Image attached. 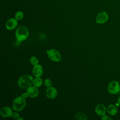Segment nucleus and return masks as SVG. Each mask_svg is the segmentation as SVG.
<instances>
[{
	"mask_svg": "<svg viewBox=\"0 0 120 120\" xmlns=\"http://www.w3.org/2000/svg\"><path fill=\"white\" fill-rule=\"evenodd\" d=\"M15 35L17 40L22 42L27 38L29 36V30L26 27L20 26L16 30Z\"/></svg>",
	"mask_w": 120,
	"mask_h": 120,
	"instance_id": "2",
	"label": "nucleus"
},
{
	"mask_svg": "<svg viewBox=\"0 0 120 120\" xmlns=\"http://www.w3.org/2000/svg\"><path fill=\"white\" fill-rule=\"evenodd\" d=\"M107 111L111 115H115L118 112L117 107L114 105H109L107 108Z\"/></svg>",
	"mask_w": 120,
	"mask_h": 120,
	"instance_id": "13",
	"label": "nucleus"
},
{
	"mask_svg": "<svg viewBox=\"0 0 120 120\" xmlns=\"http://www.w3.org/2000/svg\"><path fill=\"white\" fill-rule=\"evenodd\" d=\"M42 83H43L42 80L40 77H36L35 79L33 80V84L34 86L37 88L41 86V85L42 84Z\"/></svg>",
	"mask_w": 120,
	"mask_h": 120,
	"instance_id": "15",
	"label": "nucleus"
},
{
	"mask_svg": "<svg viewBox=\"0 0 120 120\" xmlns=\"http://www.w3.org/2000/svg\"><path fill=\"white\" fill-rule=\"evenodd\" d=\"M107 111V108L103 104H98L95 107V112L99 116H103L105 114Z\"/></svg>",
	"mask_w": 120,
	"mask_h": 120,
	"instance_id": "8",
	"label": "nucleus"
},
{
	"mask_svg": "<svg viewBox=\"0 0 120 120\" xmlns=\"http://www.w3.org/2000/svg\"><path fill=\"white\" fill-rule=\"evenodd\" d=\"M17 20L15 18H12L7 21L6 23V27L9 30H13L17 26Z\"/></svg>",
	"mask_w": 120,
	"mask_h": 120,
	"instance_id": "7",
	"label": "nucleus"
},
{
	"mask_svg": "<svg viewBox=\"0 0 120 120\" xmlns=\"http://www.w3.org/2000/svg\"><path fill=\"white\" fill-rule=\"evenodd\" d=\"M57 90L53 87H48L46 90V96L50 99L54 98L57 95Z\"/></svg>",
	"mask_w": 120,
	"mask_h": 120,
	"instance_id": "9",
	"label": "nucleus"
},
{
	"mask_svg": "<svg viewBox=\"0 0 120 120\" xmlns=\"http://www.w3.org/2000/svg\"><path fill=\"white\" fill-rule=\"evenodd\" d=\"M12 110L10 107L8 106H4L0 110V115L4 118L9 117L11 116L12 113Z\"/></svg>",
	"mask_w": 120,
	"mask_h": 120,
	"instance_id": "10",
	"label": "nucleus"
},
{
	"mask_svg": "<svg viewBox=\"0 0 120 120\" xmlns=\"http://www.w3.org/2000/svg\"><path fill=\"white\" fill-rule=\"evenodd\" d=\"M46 53L48 54V57L53 61L59 62L61 60V55L60 53L55 49L47 50Z\"/></svg>",
	"mask_w": 120,
	"mask_h": 120,
	"instance_id": "5",
	"label": "nucleus"
},
{
	"mask_svg": "<svg viewBox=\"0 0 120 120\" xmlns=\"http://www.w3.org/2000/svg\"><path fill=\"white\" fill-rule=\"evenodd\" d=\"M30 62L31 64V65L35 66L38 64V60L36 56H32L30 59Z\"/></svg>",
	"mask_w": 120,
	"mask_h": 120,
	"instance_id": "17",
	"label": "nucleus"
},
{
	"mask_svg": "<svg viewBox=\"0 0 120 120\" xmlns=\"http://www.w3.org/2000/svg\"><path fill=\"white\" fill-rule=\"evenodd\" d=\"M33 77L28 75H24L21 76L18 79V85L22 89H28L33 84Z\"/></svg>",
	"mask_w": 120,
	"mask_h": 120,
	"instance_id": "1",
	"label": "nucleus"
},
{
	"mask_svg": "<svg viewBox=\"0 0 120 120\" xmlns=\"http://www.w3.org/2000/svg\"><path fill=\"white\" fill-rule=\"evenodd\" d=\"M26 105L25 99L22 96L16 98L13 102V108L15 111H20L23 110Z\"/></svg>",
	"mask_w": 120,
	"mask_h": 120,
	"instance_id": "3",
	"label": "nucleus"
},
{
	"mask_svg": "<svg viewBox=\"0 0 120 120\" xmlns=\"http://www.w3.org/2000/svg\"><path fill=\"white\" fill-rule=\"evenodd\" d=\"M16 120H23V119L22 118H20V117H19V118H17Z\"/></svg>",
	"mask_w": 120,
	"mask_h": 120,
	"instance_id": "23",
	"label": "nucleus"
},
{
	"mask_svg": "<svg viewBox=\"0 0 120 120\" xmlns=\"http://www.w3.org/2000/svg\"><path fill=\"white\" fill-rule=\"evenodd\" d=\"M108 19V15L105 12L99 13L96 18V21L98 23L103 24L105 23Z\"/></svg>",
	"mask_w": 120,
	"mask_h": 120,
	"instance_id": "6",
	"label": "nucleus"
},
{
	"mask_svg": "<svg viewBox=\"0 0 120 120\" xmlns=\"http://www.w3.org/2000/svg\"><path fill=\"white\" fill-rule=\"evenodd\" d=\"M43 73V69L42 67L40 65L34 66L32 70V74L36 77H40Z\"/></svg>",
	"mask_w": 120,
	"mask_h": 120,
	"instance_id": "11",
	"label": "nucleus"
},
{
	"mask_svg": "<svg viewBox=\"0 0 120 120\" xmlns=\"http://www.w3.org/2000/svg\"><path fill=\"white\" fill-rule=\"evenodd\" d=\"M120 90L119 83L116 81H112L108 85L107 90L110 94H116L119 92Z\"/></svg>",
	"mask_w": 120,
	"mask_h": 120,
	"instance_id": "4",
	"label": "nucleus"
},
{
	"mask_svg": "<svg viewBox=\"0 0 120 120\" xmlns=\"http://www.w3.org/2000/svg\"><path fill=\"white\" fill-rule=\"evenodd\" d=\"M118 102L119 105H120V96L118 98Z\"/></svg>",
	"mask_w": 120,
	"mask_h": 120,
	"instance_id": "22",
	"label": "nucleus"
},
{
	"mask_svg": "<svg viewBox=\"0 0 120 120\" xmlns=\"http://www.w3.org/2000/svg\"><path fill=\"white\" fill-rule=\"evenodd\" d=\"M119 93H120V90H119V92H118Z\"/></svg>",
	"mask_w": 120,
	"mask_h": 120,
	"instance_id": "24",
	"label": "nucleus"
},
{
	"mask_svg": "<svg viewBox=\"0 0 120 120\" xmlns=\"http://www.w3.org/2000/svg\"><path fill=\"white\" fill-rule=\"evenodd\" d=\"M23 17V14L22 11H17L15 14V18L17 20H21Z\"/></svg>",
	"mask_w": 120,
	"mask_h": 120,
	"instance_id": "16",
	"label": "nucleus"
},
{
	"mask_svg": "<svg viewBox=\"0 0 120 120\" xmlns=\"http://www.w3.org/2000/svg\"><path fill=\"white\" fill-rule=\"evenodd\" d=\"M101 119L103 120H112V119L111 117H110L109 116H107V115H104L102 116V117L101 118Z\"/></svg>",
	"mask_w": 120,
	"mask_h": 120,
	"instance_id": "20",
	"label": "nucleus"
},
{
	"mask_svg": "<svg viewBox=\"0 0 120 120\" xmlns=\"http://www.w3.org/2000/svg\"><path fill=\"white\" fill-rule=\"evenodd\" d=\"M11 117H12L14 119H17L19 117V114L16 112H13L11 115Z\"/></svg>",
	"mask_w": 120,
	"mask_h": 120,
	"instance_id": "19",
	"label": "nucleus"
},
{
	"mask_svg": "<svg viewBox=\"0 0 120 120\" xmlns=\"http://www.w3.org/2000/svg\"><path fill=\"white\" fill-rule=\"evenodd\" d=\"M28 96H29V95H28L27 92L24 93H23V94H22V97L23 98H25V99L26 98H27Z\"/></svg>",
	"mask_w": 120,
	"mask_h": 120,
	"instance_id": "21",
	"label": "nucleus"
},
{
	"mask_svg": "<svg viewBox=\"0 0 120 120\" xmlns=\"http://www.w3.org/2000/svg\"><path fill=\"white\" fill-rule=\"evenodd\" d=\"M75 118L77 120H86L88 119L86 115L82 112H78L75 115Z\"/></svg>",
	"mask_w": 120,
	"mask_h": 120,
	"instance_id": "14",
	"label": "nucleus"
},
{
	"mask_svg": "<svg viewBox=\"0 0 120 120\" xmlns=\"http://www.w3.org/2000/svg\"><path fill=\"white\" fill-rule=\"evenodd\" d=\"M27 92L29 95V97L33 98L36 97L38 95V90L37 87L34 86H30L27 89Z\"/></svg>",
	"mask_w": 120,
	"mask_h": 120,
	"instance_id": "12",
	"label": "nucleus"
},
{
	"mask_svg": "<svg viewBox=\"0 0 120 120\" xmlns=\"http://www.w3.org/2000/svg\"><path fill=\"white\" fill-rule=\"evenodd\" d=\"M44 83H45V85L47 87H51L52 86V82H51V80L49 78H46L45 80Z\"/></svg>",
	"mask_w": 120,
	"mask_h": 120,
	"instance_id": "18",
	"label": "nucleus"
}]
</instances>
